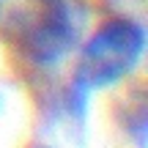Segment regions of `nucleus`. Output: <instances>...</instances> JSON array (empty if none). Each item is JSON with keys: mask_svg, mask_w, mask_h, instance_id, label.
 <instances>
[{"mask_svg": "<svg viewBox=\"0 0 148 148\" xmlns=\"http://www.w3.org/2000/svg\"><path fill=\"white\" fill-rule=\"evenodd\" d=\"M85 14L71 0H44L5 22V41L30 71H55L82 41Z\"/></svg>", "mask_w": 148, "mask_h": 148, "instance_id": "nucleus-1", "label": "nucleus"}, {"mask_svg": "<svg viewBox=\"0 0 148 148\" xmlns=\"http://www.w3.org/2000/svg\"><path fill=\"white\" fill-rule=\"evenodd\" d=\"M145 27L132 16H112L101 22L85 41H79L71 82L85 93L121 85L140 69L145 58Z\"/></svg>", "mask_w": 148, "mask_h": 148, "instance_id": "nucleus-2", "label": "nucleus"}, {"mask_svg": "<svg viewBox=\"0 0 148 148\" xmlns=\"http://www.w3.org/2000/svg\"><path fill=\"white\" fill-rule=\"evenodd\" d=\"M30 148H52V145H47V143H33Z\"/></svg>", "mask_w": 148, "mask_h": 148, "instance_id": "nucleus-3", "label": "nucleus"}, {"mask_svg": "<svg viewBox=\"0 0 148 148\" xmlns=\"http://www.w3.org/2000/svg\"><path fill=\"white\" fill-rule=\"evenodd\" d=\"M0 112H3V90H0Z\"/></svg>", "mask_w": 148, "mask_h": 148, "instance_id": "nucleus-4", "label": "nucleus"}]
</instances>
